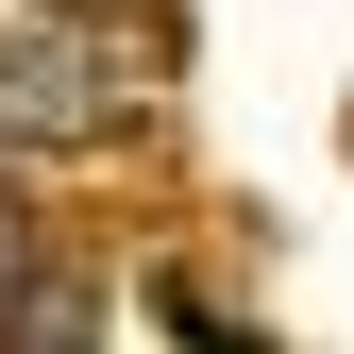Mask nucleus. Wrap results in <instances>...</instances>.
Segmentation results:
<instances>
[{
  "label": "nucleus",
  "mask_w": 354,
  "mask_h": 354,
  "mask_svg": "<svg viewBox=\"0 0 354 354\" xmlns=\"http://www.w3.org/2000/svg\"><path fill=\"white\" fill-rule=\"evenodd\" d=\"M102 118H118V34L102 17H17L0 34V136L51 152V136H102Z\"/></svg>",
  "instance_id": "nucleus-1"
},
{
  "label": "nucleus",
  "mask_w": 354,
  "mask_h": 354,
  "mask_svg": "<svg viewBox=\"0 0 354 354\" xmlns=\"http://www.w3.org/2000/svg\"><path fill=\"white\" fill-rule=\"evenodd\" d=\"M34 270H51V253H34V203H17V186H0V304H17Z\"/></svg>",
  "instance_id": "nucleus-3"
},
{
  "label": "nucleus",
  "mask_w": 354,
  "mask_h": 354,
  "mask_svg": "<svg viewBox=\"0 0 354 354\" xmlns=\"http://www.w3.org/2000/svg\"><path fill=\"white\" fill-rule=\"evenodd\" d=\"M84 304H102V287H68V270H34L17 304H0V354H84V337H102Z\"/></svg>",
  "instance_id": "nucleus-2"
}]
</instances>
